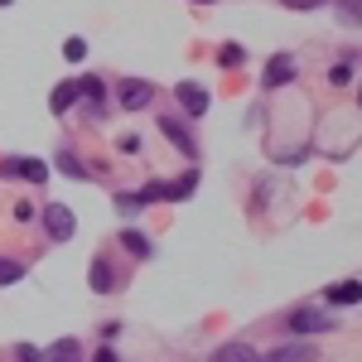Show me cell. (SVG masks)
Wrapping results in <instances>:
<instances>
[{
  "label": "cell",
  "mask_w": 362,
  "mask_h": 362,
  "mask_svg": "<svg viewBox=\"0 0 362 362\" xmlns=\"http://www.w3.org/2000/svg\"><path fill=\"white\" fill-rule=\"evenodd\" d=\"M116 150H121V155H136L140 140H136V136H121V140H116Z\"/></svg>",
  "instance_id": "603a6c76"
},
{
  "label": "cell",
  "mask_w": 362,
  "mask_h": 362,
  "mask_svg": "<svg viewBox=\"0 0 362 362\" xmlns=\"http://www.w3.org/2000/svg\"><path fill=\"white\" fill-rule=\"evenodd\" d=\"M358 280H343V285H334V290H329V300H334V305H358Z\"/></svg>",
  "instance_id": "5bb4252c"
},
{
  "label": "cell",
  "mask_w": 362,
  "mask_h": 362,
  "mask_svg": "<svg viewBox=\"0 0 362 362\" xmlns=\"http://www.w3.org/2000/svg\"><path fill=\"white\" fill-rule=\"evenodd\" d=\"M160 131H165V140H174V145H179L184 155H194V136H189V131H184V126H179L174 116H165V121H160Z\"/></svg>",
  "instance_id": "30bf717a"
},
{
  "label": "cell",
  "mask_w": 362,
  "mask_h": 362,
  "mask_svg": "<svg viewBox=\"0 0 362 362\" xmlns=\"http://www.w3.org/2000/svg\"><path fill=\"white\" fill-rule=\"evenodd\" d=\"M5 174L29 179V184H44V179H49V165H44V160H34V155H25V160H5Z\"/></svg>",
  "instance_id": "277c9868"
},
{
  "label": "cell",
  "mask_w": 362,
  "mask_h": 362,
  "mask_svg": "<svg viewBox=\"0 0 362 362\" xmlns=\"http://www.w3.org/2000/svg\"><path fill=\"white\" fill-rule=\"evenodd\" d=\"M73 107H78V83H58L54 87V97H49V112H73Z\"/></svg>",
  "instance_id": "ba28073f"
},
{
  "label": "cell",
  "mask_w": 362,
  "mask_h": 362,
  "mask_svg": "<svg viewBox=\"0 0 362 362\" xmlns=\"http://www.w3.org/2000/svg\"><path fill=\"white\" fill-rule=\"evenodd\" d=\"M78 97H92V102H102V97H107L102 78H83V83H78Z\"/></svg>",
  "instance_id": "ac0fdd59"
},
{
  "label": "cell",
  "mask_w": 362,
  "mask_h": 362,
  "mask_svg": "<svg viewBox=\"0 0 362 362\" xmlns=\"http://www.w3.org/2000/svg\"><path fill=\"white\" fill-rule=\"evenodd\" d=\"M208 362H261V358H256L251 343H223V348H213V358H208Z\"/></svg>",
  "instance_id": "8992f818"
},
{
  "label": "cell",
  "mask_w": 362,
  "mask_h": 362,
  "mask_svg": "<svg viewBox=\"0 0 362 362\" xmlns=\"http://www.w3.org/2000/svg\"><path fill=\"white\" fill-rule=\"evenodd\" d=\"M58 169H63L68 179H87V169L78 165V155H68V150H58Z\"/></svg>",
  "instance_id": "2e32d148"
},
{
  "label": "cell",
  "mask_w": 362,
  "mask_h": 362,
  "mask_svg": "<svg viewBox=\"0 0 362 362\" xmlns=\"http://www.w3.org/2000/svg\"><path fill=\"white\" fill-rule=\"evenodd\" d=\"M44 227H49V237H54V242H68V237L78 232V218H73V208L49 203V208H44Z\"/></svg>",
  "instance_id": "6da1fadb"
},
{
  "label": "cell",
  "mask_w": 362,
  "mask_h": 362,
  "mask_svg": "<svg viewBox=\"0 0 362 362\" xmlns=\"http://www.w3.org/2000/svg\"><path fill=\"white\" fill-rule=\"evenodd\" d=\"M15 358H20V362H44V353H39V348H29V343H20V353H15Z\"/></svg>",
  "instance_id": "7402d4cb"
},
{
  "label": "cell",
  "mask_w": 362,
  "mask_h": 362,
  "mask_svg": "<svg viewBox=\"0 0 362 362\" xmlns=\"http://www.w3.org/2000/svg\"><path fill=\"white\" fill-rule=\"evenodd\" d=\"M92 362H116V353H112V348H97V358H92Z\"/></svg>",
  "instance_id": "484cf974"
},
{
  "label": "cell",
  "mask_w": 362,
  "mask_h": 362,
  "mask_svg": "<svg viewBox=\"0 0 362 362\" xmlns=\"http://www.w3.org/2000/svg\"><path fill=\"white\" fill-rule=\"evenodd\" d=\"M179 102H184V112H189V116L208 112V92H203L198 83H179Z\"/></svg>",
  "instance_id": "52a82bcc"
},
{
  "label": "cell",
  "mask_w": 362,
  "mask_h": 362,
  "mask_svg": "<svg viewBox=\"0 0 362 362\" xmlns=\"http://www.w3.org/2000/svg\"><path fill=\"white\" fill-rule=\"evenodd\" d=\"M121 247L131 251V256H140V261H145V256H150V237H145V232H121Z\"/></svg>",
  "instance_id": "4fadbf2b"
},
{
  "label": "cell",
  "mask_w": 362,
  "mask_h": 362,
  "mask_svg": "<svg viewBox=\"0 0 362 362\" xmlns=\"http://www.w3.org/2000/svg\"><path fill=\"white\" fill-rule=\"evenodd\" d=\"M295 73H300V63H295V54H276L271 63H266V92H276V87H285V83H295Z\"/></svg>",
  "instance_id": "7a4b0ae2"
},
{
  "label": "cell",
  "mask_w": 362,
  "mask_h": 362,
  "mask_svg": "<svg viewBox=\"0 0 362 362\" xmlns=\"http://www.w3.org/2000/svg\"><path fill=\"white\" fill-rule=\"evenodd\" d=\"M0 5H10V0H0Z\"/></svg>",
  "instance_id": "83f0119b"
},
{
  "label": "cell",
  "mask_w": 362,
  "mask_h": 362,
  "mask_svg": "<svg viewBox=\"0 0 362 362\" xmlns=\"http://www.w3.org/2000/svg\"><path fill=\"white\" fill-rule=\"evenodd\" d=\"M314 358H319V353H314L309 343H295V348H276L266 362H314Z\"/></svg>",
  "instance_id": "7c38bea8"
},
{
  "label": "cell",
  "mask_w": 362,
  "mask_h": 362,
  "mask_svg": "<svg viewBox=\"0 0 362 362\" xmlns=\"http://www.w3.org/2000/svg\"><path fill=\"white\" fill-rule=\"evenodd\" d=\"M34 218V203H15V223H29Z\"/></svg>",
  "instance_id": "d4e9b609"
},
{
  "label": "cell",
  "mask_w": 362,
  "mask_h": 362,
  "mask_svg": "<svg viewBox=\"0 0 362 362\" xmlns=\"http://www.w3.org/2000/svg\"><path fill=\"white\" fill-rule=\"evenodd\" d=\"M116 208H121V213H140L145 203H140V194H121V198H116Z\"/></svg>",
  "instance_id": "44dd1931"
},
{
  "label": "cell",
  "mask_w": 362,
  "mask_h": 362,
  "mask_svg": "<svg viewBox=\"0 0 362 362\" xmlns=\"http://www.w3.org/2000/svg\"><path fill=\"white\" fill-rule=\"evenodd\" d=\"M290 329H295V334H319V329H334V319H329L324 309H314V305H300L290 314Z\"/></svg>",
  "instance_id": "3957f363"
},
{
  "label": "cell",
  "mask_w": 362,
  "mask_h": 362,
  "mask_svg": "<svg viewBox=\"0 0 362 362\" xmlns=\"http://www.w3.org/2000/svg\"><path fill=\"white\" fill-rule=\"evenodd\" d=\"M242 44H223V49H218V63H223V68H242Z\"/></svg>",
  "instance_id": "e0dca14e"
},
{
  "label": "cell",
  "mask_w": 362,
  "mask_h": 362,
  "mask_svg": "<svg viewBox=\"0 0 362 362\" xmlns=\"http://www.w3.org/2000/svg\"><path fill=\"white\" fill-rule=\"evenodd\" d=\"M83 358V348H78V338H58L54 348L44 353V362H78Z\"/></svg>",
  "instance_id": "8fae6325"
},
{
  "label": "cell",
  "mask_w": 362,
  "mask_h": 362,
  "mask_svg": "<svg viewBox=\"0 0 362 362\" xmlns=\"http://www.w3.org/2000/svg\"><path fill=\"white\" fill-rule=\"evenodd\" d=\"M92 290H97V295H112V290H116L112 261H92Z\"/></svg>",
  "instance_id": "9c48e42d"
},
{
  "label": "cell",
  "mask_w": 362,
  "mask_h": 362,
  "mask_svg": "<svg viewBox=\"0 0 362 362\" xmlns=\"http://www.w3.org/2000/svg\"><path fill=\"white\" fill-rule=\"evenodd\" d=\"M20 280H25V266H20V261H5V256H0V285H20Z\"/></svg>",
  "instance_id": "9a60e30c"
},
{
  "label": "cell",
  "mask_w": 362,
  "mask_h": 362,
  "mask_svg": "<svg viewBox=\"0 0 362 362\" xmlns=\"http://www.w3.org/2000/svg\"><path fill=\"white\" fill-rule=\"evenodd\" d=\"M150 97H155V87L131 78V83H121V107L126 112H140V107H150Z\"/></svg>",
  "instance_id": "5b68a950"
},
{
  "label": "cell",
  "mask_w": 362,
  "mask_h": 362,
  "mask_svg": "<svg viewBox=\"0 0 362 362\" xmlns=\"http://www.w3.org/2000/svg\"><path fill=\"white\" fill-rule=\"evenodd\" d=\"M348 78H353V58H343L338 68H329V83H334V87H343Z\"/></svg>",
  "instance_id": "d6986e66"
},
{
  "label": "cell",
  "mask_w": 362,
  "mask_h": 362,
  "mask_svg": "<svg viewBox=\"0 0 362 362\" xmlns=\"http://www.w3.org/2000/svg\"><path fill=\"white\" fill-rule=\"evenodd\" d=\"M280 5H290V10H319L324 0H280Z\"/></svg>",
  "instance_id": "cb8c5ba5"
},
{
  "label": "cell",
  "mask_w": 362,
  "mask_h": 362,
  "mask_svg": "<svg viewBox=\"0 0 362 362\" xmlns=\"http://www.w3.org/2000/svg\"><path fill=\"white\" fill-rule=\"evenodd\" d=\"M63 58H68V63H83V58H87V44H83V39H68V44H63Z\"/></svg>",
  "instance_id": "ffe728a7"
},
{
  "label": "cell",
  "mask_w": 362,
  "mask_h": 362,
  "mask_svg": "<svg viewBox=\"0 0 362 362\" xmlns=\"http://www.w3.org/2000/svg\"><path fill=\"white\" fill-rule=\"evenodd\" d=\"M194 5H208V0H194Z\"/></svg>",
  "instance_id": "4316f807"
}]
</instances>
